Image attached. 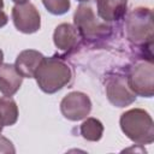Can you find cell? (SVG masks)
Returning <instances> with one entry per match:
<instances>
[{
	"label": "cell",
	"mask_w": 154,
	"mask_h": 154,
	"mask_svg": "<svg viewBox=\"0 0 154 154\" xmlns=\"http://www.w3.org/2000/svg\"><path fill=\"white\" fill-rule=\"evenodd\" d=\"M34 78L43 93L54 94L70 84L72 79V71L64 60L54 57H45Z\"/></svg>",
	"instance_id": "6da1fadb"
},
{
	"label": "cell",
	"mask_w": 154,
	"mask_h": 154,
	"mask_svg": "<svg viewBox=\"0 0 154 154\" xmlns=\"http://www.w3.org/2000/svg\"><path fill=\"white\" fill-rule=\"evenodd\" d=\"M119 125L123 134L137 144L154 142V123L152 116L142 108H131L122 113Z\"/></svg>",
	"instance_id": "7a4b0ae2"
},
{
	"label": "cell",
	"mask_w": 154,
	"mask_h": 154,
	"mask_svg": "<svg viewBox=\"0 0 154 154\" xmlns=\"http://www.w3.org/2000/svg\"><path fill=\"white\" fill-rule=\"evenodd\" d=\"M125 31L128 40L134 45H152L153 13L148 7H137L126 18Z\"/></svg>",
	"instance_id": "3957f363"
},
{
	"label": "cell",
	"mask_w": 154,
	"mask_h": 154,
	"mask_svg": "<svg viewBox=\"0 0 154 154\" xmlns=\"http://www.w3.org/2000/svg\"><path fill=\"white\" fill-rule=\"evenodd\" d=\"M73 23L81 38L89 42L109 34V26L106 22L102 23L96 18L94 10L88 4H81L77 7L73 14Z\"/></svg>",
	"instance_id": "277c9868"
},
{
	"label": "cell",
	"mask_w": 154,
	"mask_h": 154,
	"mask_svg": "<svg viewBox=\"0 0 154 154\" xmlns=\"http://www.w3.org/2000/svg\"><path fill=\"white\" fill-rule=\"evenodd\" d=\"M131 90L142 97L154 95V65L152 59L140 60L131 65L126 76Z\"/></svg>",
	"instance_id": "5b68a950"
},
{
	"label": "cell",
	"mask_w": 154,
	"mask_h": 154,
	"mask_svg": "<svg viewBox=\"0 0 154 154\" xmlns=\"http://www.w3.org/2000/svg\"><path fill=\"white\" fill-rule=\"evenodd\" d=\"M12 20L16 29L23 34H34L41 28V16L31 2L16 4L12 7Z\"/></svg>",
	"instance_id": "8992f818"
},
{
	"label": "cell",
	"mask_w": 154,
	"mask_h": 154,
	"mask_svg": "<svg viewBox=\"0 0 154 154\" xmlns=\"http://www.w3.org/2000/svg\"><path fill=\"white\" fill-rule=\"evenodd\" d=\"M91 111V101L89 96L82 91H71L65 95L60 102V112L67 120L78 122Z\"/></svg>",
	"instance_id": "52a82bcc"
},
{
	"label": "cell",
	"mask_w": 154,
	"mask_h": 154,
	"mask_svg": "<svg viewBox=\"0 0 154 154\" xmlns=\"http://www.w3.org/2000/svg\"><path fill=\"white\" fill-rule=\"evenodd\" d=\"M106 95L108 101L116 107H126L135 102L136 94L129 87L126 76L109 77L106 83Z\"/></svg>",
	"instance_id": "ba28073f"
},
{
	"label": "cell",
	"mask_w": 154,
	"mask_h": 154,
	"mask_svg": "<svg viewBox=\"0 0 154 154\" xmlns=\"http://www.w3.org/2000/svg\"><path fill=\"white\" fill-rule=\"evenodd\" d=\"M43 58L45 55L38 51L24 49L17 55L14 67L23 78H34Z\"/></svg>",
	"instance_id": "9c48e42d"
},
{
	"label": "cell",
	"mask_w": 154,
	"mask_h": 154,
	"mask_svg": "<svg viewBox=\"0 0 154 154\" xmlns=\"http://www.w3.org/2000/svg\"><path fill=\"white\" fill-rule=\"evenodd\" d=\"M79 38L81 36L76 26L70 23L59 24L53 32V42L55 47L66 53L71 52L78 46Z\"/></svg>",
	"instance_id": "30bf717a"
},
{
	"label": "cell",
	"mask_w": 154,
	"mask_h": 154,
	"mask_svg": "<svg viewBox=\"0 0 154 154\" xmlns=\"http://www.w3.org/2000/svg\"><path fill=\"white\" fill-rule=\"evenodd\" d=\"M128 8V0H96L97 16L105 22L122 19Z\"/></svg>",
	"instance_id": "8fae6325"
},
{
	"label": "cell",
	"mask_w": 154,
	"mask_h": 154,
	"mask_svg": "<svg viewBox=\"0 0 154 154\" xmlns=\"http://www.w3.org/2000/svg\"><path fill=\"white\" fill-rule=\"evenodd\" d=\"M23 83V77L17 72L14 65H0V91L6 96L14 95Z\"/></svg>",
	"instance_id": "7c38bea8"
},
{
	"label": "cell",
	"mask_w": 154,
	"mask_h": 154,
	"mask_svg": "<svg viewBox=\"0 0 154 154\" xmlns=\"http://www.w3.org/2000/svg\"><path fill=\"white\" fill-rule=\"evenodd\" d=\"M18 106L11 96L0 97V122L4 126H11L18 120Z\"/></svg>",
	"instance_id": "4fadbf2b"
},
{
	"label": "cell",
	"mask_w": 154,
	"mask_h": 154,
	"mask_svg": "<svg viewBox=\"0 0 154 154\" xmlns=\"http://www.w3.org/2000/svg\"><path fill=\"white\" fill-rule=\"evenodd\" d=\"M79 132L84 140L90 142H97L103 135V124L99 119L89 117L81 124Z\"/></svg>",
	"instance_id": "5bb4252c"
},
{
	"label": "cell",
	"mask_w": 154,
	"mask_h": 154,
	"mask_svg": "<svg viewBox=\"0 0 154 154\" xmlns=\"http://www.w3.org/2000/svg\"><path fill=\"white\" fill-rule=\"evenodd\" d=\"M46 10L54 16H63L69 12L71 7L70 0H42Z\"/></svg>",
	"instance_id": "9a60e30c"
},
{
	"label": "cell",
	"mask_w": 154,
	"mask_h": 154,
	"mask_svg": "<svg viewBox=\"0 0 154 154\" xmlns=\"http://www.w3.org/2000/svg\"><path fill=\"white\" fill-rule=\"evenodd\" d=\"M0 153H16L13 143L8 138L1 135H0Z\"/></svg>",
	"instance_id": "2e32d148"
},
{
	"label": "cell",
	"mask_w": 154,
	"mask_h": 154,
	"mask_svg": "<svg viewBox=\"0 0 154 154\" xmlns=\"http://www.w3.org/2000/svg\"><path fill=\"white\" fill-rule=\"evenodd\" d=\"M7 22H8V17H7V14L4 12V10L0 11V28L5 26V25L7 24Z\"/></svg>",
	"instance_id": "e0dca14e"
},
{
	"label": "cell",
	"mask_w": 154,
	"mask_h": 154,
	"mask_svg": "<svg viewBox=\"0 0 154 154\" xmlns=\"http://www.w3.org/2000/svg\"><path fill=\"white\" fill-rule=\"evenodd\" d=\"M14 4H25V2H28L29 0H12Z\"/></svg>",
	"instance_id": "ac0fdd59"
},
{
	"label": "cell",
	"mask_w": 154,
	"mask_h": 154,
	"mask_svg": "<svg viewBox=\"0 0 154 154\" xmlns=\"http://www.w3.org/2000/svg\"><path fill=\"white\" fill-rule=\"evenodd\" d=\"M2 61H4V52L0 49V65L2 64Z\"/></svg>",
	"instance_id": "d6986e66"
},
{
	"label": "cell",
	"mask_w": 154,
	"mask_h": 154,
	"mask_svg": "<svg viewBox=\"0 0 154 154\" xmlns=\"http://www.w3.org/2000/svg\"><path fill=\"white\" fill-rule=\"evenodd\" d=\"M4 8V0H0V11H2Z\"/></svg>",
	"instance_id": "ffe728a7"
},
{
	"label": "cell",
	"mask_w": 154,
	"mask_h": 154,
	"mask_svg": "<svg viewBox=\"0 0 154 154\" xmlns=\"http://www.w3.org/2000/svg\"><path fill=\"white\" fill-rule=\"evenodd\" d=\"M2 129H4V125H2V123L0 122V134H1V131H2Z\"/></svg>",
	"instance_id": "44dd1931"
},
{
	"label": "cell",
	"mask_w": 154,
	"mask_h": 154,
	"mask_svg": "<svg viewBox=\"0 0 154 154\" xmlns=\"http://www.w3.org/2000/svg\"><path fill=\"white\" fill-rule=\"evenodd\" d=\"M76 1H78V2H88L89 0H76Z\"/></svg>",
	"instance_id": "7402d4cb"
}]
</instances>
